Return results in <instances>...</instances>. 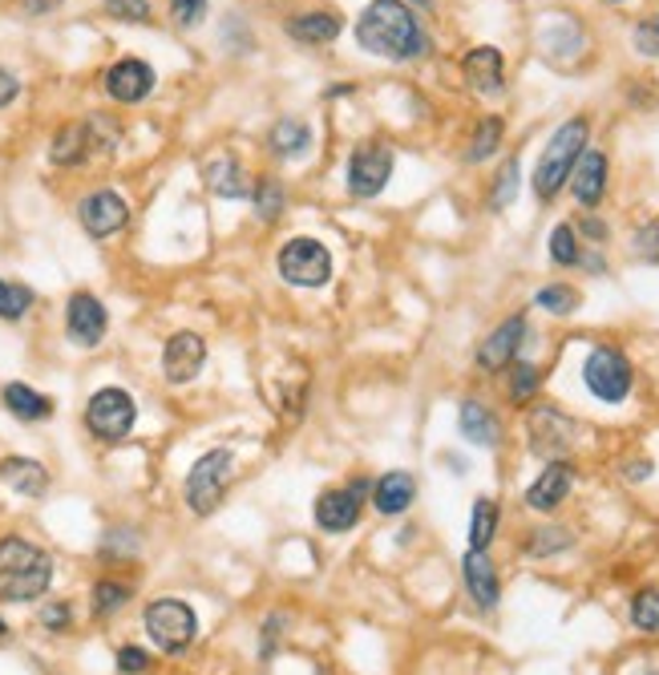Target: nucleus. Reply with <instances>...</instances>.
Here are the masks:
<instances>
[{
    "mask_svg": "<svg viewBox=\"0 0 659 675\" xmlns=\"http://www.w3.org/2000/svg\"><path fill=\"white\" fill-rule=\"evenodd\" d=\"M550 259L559 263V267H574L579 259H583V247H579V230L571 223H559V227L550 230Z\"/></svg>",
    "mask_w": 659,
    "mask_h": 675,
    "instance_id": "7c9ffc66",
    "label": "nucleus"
},
{
    "mask_svg": "<svg viewBox=\"0 0 659 675\" xmlns=\"http://www.w3.org/2000/svg\"><path fill=\"white\" fill-rule=\"evenodd\" d=\"M583 230H587L595 243H602V239H607V223H599V218H587V223H583Z\"/></svg>",
    "mask_w": 659,
    "mask_h": 675,
    "instance_id": "de8ad7c7",
    "label": "nucleus"
},
{
    "mask_svg": "<svg viewBox=\"0 0 659 675\" xmlns=\"http://www.w3.org/2000/svg\"><path fill=\"white\" fill-rule=\"evenodd\" d=\"M138 421V404L126 388H98L86 404V425L101 441H122Z\"/></svg>",
    "mask_w": 659,
    "mask_h": 675,
    "instance_id": "0eeeda50",
    "label": "nucleus"
},
{
    "mask_svg": "<svg viewBox=\"0 0 659 675\" xmlns=\"http://www.w3.org/2000/svg\"><path fill=\"white\" fill-rule=\"evenodd\" d=\"M117 667L126 675H138L150 667V655H146L142 647H122V651H117Z\"/></svg>",
    "mask_w": 659,
    "mask_h": 675,
    "instance_id": "c03bdc74",
    "label": "nucleus"
},
{
    "mask_svg": "<svg viewBox=\"0 0 659 675\" xmlns=\"http://www.w3.org/2000/svg\"><path fill=\"white\" fill-rule=\"evenodd\" d=\"M4 639H9V627H4V618H0V643H4Z\"/></svg>",
    "mask_w": 659,
    "mask_h": 675,
    "instance_id": "8fccbe9b",
    "label": "nucleus"
},
{
    "mask_svg": "<svg viewBox=\"0 0 659 675\" xmlns=\"http://www.w3.org/2000/svg\"><path fill=\"white\" fill-rule=\"evenodd\" d=\"M587 138H590L587 117H571V122H562V126L555 129V138L546 142L543 159H538V171H534V195L543 202H550L567 183H571L574 166H579L583 150H587Z\"/></svg>",
    "mask_w": 659,
    "mask_h": 675,
    "instance_id": "7ed1b4c3",
    "label": "nucleus"
},
{
    "mask_svg": "<svg viewBox=\"0 0 659 675\" xmlns=\"http://www.w3.org/2000/svg\"><path fill=\"white\" fill-rule=\"evenodd\" d=\"M461 578H465V590H470V599L482 611H494L498 599H502V587H498V571H494V562H489L486 550H470L465 562H461Z\"/></svg>",
    "mask_w": 659,
    "mask_h": 675,
    "instance_id": "6ab92c4d",
    "label": "nucleus"
},
{
    "mask_svg": "<svg viewBox=\"0 0 659 675\" xmlns=\"http://www.w3.org/2000/svg\"><path fill=\"white\" fill-rule=\"evenodd\" d=\"M129 599V587H122V583H98L94 587V615L105 618L114 615V611H122Z\"/></svg>",
    "mask_w": 659,
    "mask_h": 675,
    "instance_id": "4c0bfd02",
    "label": "nucleus"
},
{
    "mask_svg": "<svg viewBox=\"0 0 659 675\" xmlns=\"http://www.w3.org/2000/svg\"><path fill=\"white\" fill-rule=\"evenodd\" d=\"M41 623H45V627H49V632H65V623H70V607H65V603L45 607Z\"/></svg>",
    "mask_w": 659,
    "mask_h": 675,
    "instance_id": "a18cd8bd",
    "label": "nucleus"
},
{
    "mask_svg": "<svg viewBox=\"0 0 659 675\" xmlns=\"http://www.w3.org/2000/svg\"><path fill=\"white\" fill-rule=\"evenodd\" d=\"M393 178V150L385 142H360L348 159V190L357 199H376Z\"/></svg>",
    "mask_w": 659,
    "mask_h": 675,
    "instance_id": "1a4fd4ad",
    "label": "nucleus"
},
{
    "mask_svg": "<svg viewBox=\"0 0 659 675\" xmlns=\"http://www.w3.org/2000/svg\"><path fill=\"white\" fill-rule=\"evenodd\" d=\"M16 89H21V86H16V77H13V73H9V70H0V110H4V105H9V101L16 98Z\"/></svg>",
    "mask_w": 659,
    "mask_h": 675,
    "instance_id": "49530a36",
    "label": "nucleus"
},
{
    "mask_svg": "<svg viewBox=\"0 0 659 675\" xmlns=\"http://www.w3.org/2000/svg\"><path fill=\"white\" fill-rule=\"evenodd\" d=\"M502 146V117H486L477 134L470 138V150H465V162H486L494 150Z\"/></svg>",
    "mask_w": 659,
    "mask_h": 675,
    "instance_id": "c756f323",
    "label": "nucleus"
},
{
    "mask_svg": "<svg viewBox=\"0 0 659 675\" xmlns=\"http://www.w3.org/2000/svg\"><path fill=\"white\" fill-rule=\"evenodd\" d=\"M287 37L300 45H332L340 37V16L336 13H300L287 21Z\"/></svg>",
    "mask_w": 659,
    "mask_h": 675,
    "instance_id": "5701e85b",
    "label": "nucleus"
},
{
    "mask_svg": "<svg viewBox=\"0 0 659 675\" xmlns=\"http://www.w3.org/2000/svg\"><path fill=\"white\" fill-rule=\"evenodd\" d=\"M458 425H461V437L473 441V446H482V449L498 446V421H494V413H489L482 401H461Z\"/></svg>",
    "mask_w": 659,
    "mask_h": 675,
    "instance_id": "b1692460",
    "label": "nucleus"
},
{
    "mask_svg": "<svg viewBox=\"0 0 659 675\" xmlns=\"http://www.w3.org/2000/svg\"><path fill=\"white\" fill-rule=\"evenodd\" d=\"M77 215H82V227H86L94 239H110V235H117V230L126 227L129 207L122 195H114V190H94V195L77 207Z\"/></svg>",
    "mask_w": 659,
    "mask_h": 675,
    "instance_id": "9b49d317",
    "label": "nucleus"
},
{
    "mask_svg": "<svg viewBox=\"0 0 659 675\" xmlns=\"http://www.w3.org/2000/svg\"><path fill=\"white\" fill-rule=\"evenodd\" d=\"M53 583V559L25 538L0 542V599L4 603H33Z\"/></svg>",
    "mask_w": 659,
    "mask_h": 675,
    "instance_id": "f03ea898",
    "label": "nucleus"
},
{
    "mask_svg": "<svg viewBox=\"0 0 659 675\" xmlns=\"http://www.w3.org/2000/svg\"><path fill=\"white\" fill-rule=\"evenodd\" d=\"M105 308L98 303V296H89V291H77L65 308V328H70V340L82 348H98L101 336H105Z\"/></svg>",
    "mask_w": 659,
    "mask_h": 675,
    "instance_id": "4468645a",
    "label": "nucleus"
},
{
    "mask_svg": "<svg viewBox=\"0 0 659 675\" xmlns=\"http://www.w3.org/2000/svg\"><path fill=\"white\" fill-rule=\"evenodd\" d=\"M4 409L13 413V417H21V421H49L53 417V401L49 397H41L37 388H29V385H21V380H13V385H4Z\"/></svg>",
    "mask_w": 659,
    "mask_h": 675,
    "instance_id": "393cba45",
    "label": "nucleus"
},
{
    "mask_svg": "<svg viewBox=\"0 0 659 675\" xmlns=\"http://www.w3.org/2000/svg\"><path fill=\"white\" fill-rule=\"evenodd\" d=\"M571 190L583 207H595L607 195V154L602 150H583V159L571 174Z\"/></svg>",
    "mask_w": 659,
    "mask_h": 675,
    "instance_id": "aec40b11",
    "label": "nucleus"
},
{
    "mask_svg": "<svg viewBox=\"0 0 659 675\" xmlns=\"http://www.w3.org/2000/svg\"><path fill=\"white\" fill-rule=\"evenodd\" d=\"M171 13L183 29H195V25H202V16H207V0H171Z\"/></svg>",
    "mask_w": 659,
    "mask_h": 675,
    "instance_id": "79ce46f5",
    "label": "nucleus"
},
{
    "mask_svg": "<svg viewBox=\"0 0 659 675\" xmlns=\"http://www.w3.org/2000/svg\"><path fill=\"white\" fill-rule=\"evenodd\" d=\"M574 538L571 530H559V526H546V530H534L531 538V554H538V559H546V554H559V550L571 547Z\"/></svg>",
    "mask_w": 659,
    "mask_h": 675,
    "instance_id": "58836bf2",
    "label": "nucleus"
},
{
    "mask_svg": "<svg viewBox=\"0 0 659 675\" xmlns=\"http://www.w3.org/2000/svg\"><path fill=\"white\" fill-rule=\"evenodd\" d=\"M150 89H154V70L146 65V61H117L114 70L105 73V93L122 105H134V101L150 98Z\"/></svg>",
    "mask_w": 659,
    "mask_h": 675,
    "instance_id": "dca6fc26",
    "label": "nucleus"
},
{
    "mask_svg": "<svg viewBox=\"0 0 659 675\" xmlns=\"http://www.w3.org/2000/svg\"><path fill=\"white\" fill-rule=\"evenodd\" d=\"M89 154V126H65L53 138V150H49V159L58 162V166H73V162H82Z\"/></svg>",
    "mask_w": 659,
    "mask_h": 675,
    "instance_id": "c85d7f7f",
    "label": "nucleus"
},
{
    "mask_svg": "<svg viewBox=\"0 0 659 675\" xmlns=\"http://www.w3.org/2000/svg\"><path fill=\"white\" fill-rule=\"evenodd\" d=\"M357 41L388 61H416L430 53V33L421 29L413 4L405 0H373L357 21Z\"/></svg>",
    "mask_w": 659,
    "mask_h": 675,
    "instance_id": "f257e3e1",
    "label": "nucleus"
},
{
    "mask_svg": "<svg viewBox=\"0 0 659 675\" xmlns=\"http://www.w3.org/2000/svg\"><path fill=\"white\" fill-rule=\"evenodd\" d=\"M231 474H235V453L231 449H211L207 458L195 461V470L187 477V502L199 517L215 514L219 502L227 498Z\"/></svg>",
    "mask_w": 659,
    "mask_h": 675,
    "instance_id": "39448f33",
    "label": "nucleus"
},
{
    "mask_svg": "<svg viewBox=\"0 0 659 675\" xmlns=\"http://www.w3.org/2000/svg\"><path fill=\"white\" fill-rule=\"evenodd\" d=\"M526 340V316H510L486 336V345L477 348V364L482 373H502L506 364H514L518 348Z\"/></svg>",
    "mask_w": 659,
    "mask_h": 675,
    "instance_id": "ddd939ff",
    "label": "nucleus"
},
{
    "mask_svg": "<svg viewBox=\"0 0 659 675\" xmlns=\"http://www.w3.org/2000/svg\"><path fill=\"white\" fill-rule=\"evenodd\" d=\"M571 486H574V465L571 461H550L543 474H538V482L526 489V505L538 510V514H550V510H559V505L567 502Z\"/></svg>",
    "mask_w": 659,
    "mask_h": 675,
    "instance_id": "2eb2a0df",
    "label": "nucleus"
},
{
    "mask_svg": "<svg viewBox=\"0 0 659 675\" xmlns=\"http://www.w3.org/2000/svg\"><path fill=\"white\" fill-rule=\"evenodd\" d=\"M631 623H635V632H647V635L659 632V590L656 587L639 590V595L631 599Z\"/></svg>",
    "mask_w": 659,
    "mask_h": 675,
    "instance_id": "2f4dec72",
    "label": "nucleus"
},
{
    "mask_svg": "<svg viewBox=\"0 0 659 675\" xmlns=\"http://www.w3.org/2000/svg\"><path fill=\"white\" fill-rule=\"evenodd\" d=\"M207 187L215 190L219 199H247V190H251V183H247V174L244 166L235 159H215V162H207Z\"/></svg>",
    "mask_w": 659,
    "mask_h": 675,
    "instance_id": "a878e982",
    "label": "nucleus"
},
{
    "mask_svg": "<svg viewBox=\"0 0 659 675\" xmlns=\"http://www.w3.org/2000/svg\"><path fill=\"white\" fill-rule=\"evenodd\" d=\"M631 255L644 263H659V223H647L631 235Z\"/></svg>",
    "mask_w": 659,
    "mask_h": 675,
    "instance_id": "ea45409f",
    "label": "nucleus"
},
{
    "mask_svg": "<svg viewBox=\"0 0 659 675\" xmlns=\"http://www.w3.org/2000/svg\"><path fill=\"white\" fill-rule=\"evenodd\" d=\"M146 632L162 651H187L195 643V632H199V618L183 599H158V603L146 607Z\"/></svg>",
    "mask_w": 659,
    "mask_h": 675,
    "instance_id": "6e6552de",
    "label": "nucleus"
},
{
    "mask_svg": "<svg viewBox=\"0 0 659 675\" xmlns=\"http://www.w3.org/2000/svg\"><path fill=\"white\" fill-rule=\"evenodd\" d=\"M583 380H587L590 397L602 404H623L631 397L635 373H631V360L611 345L590 348L587 364H583Z\"/></svg>",
    "mask_w": 659,
    "mask_h": 675,
    "instance_id": "20e7f679",
    "label": "nucleus"
},
{
    "mask_svg": "<svg viewBox=\"0 0 659 675\" xmlns=\"http://www.w3.org/2000/svg\"><path fill=\"white\" fill-rule=\"evenodd\" d=\"M0 482L16 493H25V498H41L45 489H49V474H45L41 461H29V458H9L0 465Z\"/></svg>",
    "mask_w": 659,
    "mask_h": 675,
    "instance_id": "412c9836",
    "label": "nucleus"
},
{
    "mask_svg": "<svg viewBox=\"0 0 659 675\" xmlns=\"http://www.w3.org/2000/svg\"><path fill=\"white\" fill-rule=\"evenodd\" d=\"M514 199H518V159H506V166L498 171V178H494L489 207H494V211H506Z\"/></svg>",
    "mask_w": 659,
    "mask_h": 675,
    "instance_id": "c9c22d12",
    "label": "nucleus"
},
{
    "mask_svg": "<svg viewBox=\"0 0 659 675\" xmlns=\"http://www.w3.org/2000/svg\"><path fill=\"white\" fill-rule=\"evenodd\" d=\"M413 498H416V482L409 474H401V470L385 474L373 486V505L381 514H405L413 505Z\"/></svg>",
    "mask_w": 659,
    "mask_h": 675,
    "instance_id": "4be33fe9",
    "label": "nucleus"
},
{
    "mask_svg": "<svg viewBox=\"0 0 659 675\" xmlns=\"http://www.w3.org/2000/svg\"><path fill=\"white\" fill-rule=\"evenodd\" d=\"M531 446H534V453H543V458L562 461V453L574 446V421L567 417V413H559V409H550V404L534 409L531 413Z\"/></svg>",
    "mask_w": 659,
    "mask_h": 675,
    "instance_id": "9d476101",
    "label": "nucleus"
},
{
    "mask_svg": "<svg viewBox=\"0 0 659 675\" xmlns=\"http://www.w3.org/2000/svg\"><path fill=\"white\" fill-rule=\"evenodd\" d=\"M498 522H502L498 502L494 498H477L470 514V550H489L494 534H498Z\"/></svg>",
    "mask_w": 659,
    "mask_h": 675,
    "instance_id": "cd10ccee",
    "label": "nucleus"
},
{
    "mask_svg": "<svg viewBox=\"0 0 659 675\" xmlns=\"http://www.w3.org/2000/svg\"><path fill=\"white\" fill-rule=\"evenodd\" d=\"M268 142H272V150L279 159H300L303 150L312 146V129L303 126L300 117H279L272 126V138H268Z\"/></svg>",
    "mask_w": 659,
    "mask_h": 675,
    "instance_id": "bb28decb",
    "label": "nucleus"
},
{
    "mask_svg": "<svg viewBox=\"0 0 659 675\" xmlns=\"http://www.w3.org/2000/svg\"><path fill=\"white\" fill-rule=\"evenodd\" d=\"M256 211L263 223H272V218L284 215V187H279L275 178H259L256 183Z\"/></svg>",
    "mask_w": 659,
    "mask_h": 675,
    "instance_id": "f704fd0d",
    "label": "nucleus"
},
{
    "mask_svg": "<svg viewBox=\"0 0 659 675\" xmlns=\"http://www.w3.org/2000/svg\"><path fill=\"white\" fill-rule=\"evenodd\" d=\"M461 73H465V86H470L473 93H502L506 61L494 45H477V49H470L465 61H461Z\"/></svg>",
    "mask_w": 659,
    "mask_h": 675,
    "instance_id": "a211bd4d",
    "label": "nucleus"
},
{
    "mask_svg": "<svg viewBox=\"0 0 659 675\" xmlns=\"http://www.w3.org/2000/svg\"><path fill=\"white\" fill-rule=\"evenodd\" d=\"M33 308V291L25 284L0 279V320H21Z\"/></svg>",
    "mask_w": 659,
    "mask_h": 675,
    "instance_id": "72a5a7b5",
    "label": "nucleus"
},
{
    "mask_svg": "<svg viewBox=\"0 0 659 675\" xmlns=\"http://www.w3.org/2000/svg\"><path fill=\"white\" fill-rule=\"evenodd\" d=\"M315 522L320 530L345 534L360 522V486L352 489H324L320 502H315Z\"/></svg>",
    "mask_w": 659,
    "mask_h": 675,
    "instance_id": "f3484780",
    "label": "nucleus"
},
{
    "mask_svg": "<svg viewBox=\"0 0 659 675\" xmlns=\"http://www.w3.org/2000/svg\"><path fill=\"white\" fill-rule=\"evenodd\" d=\"M409 4H430V0H409Z\"/></svg>",
    "mask_w": 659,
    "mask_h": 675,
    "instance_id": "3c124183",
    "label": "nucleus"
},
{
    "mask_svg": "<svg viewBox=\"0 0 659 675\" xmlns=\"http://www.w3.org/2000/svg\"><path fill=\"white\" fill-rule=\"evenodd\" d=\"M202 360H207V345H202V336L195 332H174L166 348H162V373L171 385H187L195 380L202 368Z\"/></svg>",
    "mask_w": 659,
    "mask_h": 675,
    "instance_id": "f8f14e48",
    "label": "nucleus"
},
{
    "mask_svg": "<svg viewBox=\"0 0 659 675\" xmlns=\"http://www.w3.org/2000/svg\"><path fill=\"white\" fill-rule=\"evenodd\" d=\"M105 13L117 16V21H146L150 0H105Z\"/></svg>",
    "mask_w": 659,
    "mask_h": 675,
    "instance_id": "37998d69",
    "label": "nucleus"
},
{
    "mask_svg": "<svg viewBox=\"0 0 659 675\" xmlns=\"http://www.w3.org/2000/svg\"><path fill=\"white\" fill-rule=\"evenodd\" d=\"M279 275H284L291 288H324L332 279V255L320 239H287L279 251Z\"/></svg>",
    "mask_w": 659,
    "mask_h": 675,
    "instance_id": "423d86ee",
    "label": "nucleus"
},
{
    "mask_svg": "<svg viewBox=\"0 0 659 675\" xmlns=\"http://www.w3.org/2000/svg\"><path fill=\"white\" fill-rule=\"evenodd\" d=\"M534 303L543 312H550V316H571V312H579V291L571 284H550V288H543L534 296Z\"/></svg>",
    "mask_w": 659,
    "mask_h": 675,
    "instance_id": "473e14b6",
    "label": "nucleus"
},
{
    "mask_svg": "<svg viewBox=\"0 0 659 675\" xmlns=\"http://www.w3.org/2000/svg\"><path fill=\"white\" fill-rule=\"evenodd\" d=\"M631 41H635V49H639L644 58H659V13L644 16V21L635 25V33H631Z\"/></svg>",
    "mask_w": 659,
    "mask_h": 675,
    "instance_id": "a19ab883",
    "label": "nucleus"
},
{
    "mask_svg": "<svg viewBox=\"0 0 659 675\" xmlns=\"http://www.w3.org/2000/svg\"><path fill=\"white\" fill-rule=\"evenodd\" d=\"M61 0H25V9H29L33 16H41V13H49V9H58Z\"/></svg>",
    "mask_w": 659,
    "mask_h": 675,
    "instance_id": "09e8293b",
    "label": "nucleus"
},
{
    "mask_svg": "<svg viewBox=\"0 0 659 675\" xmlns=\"http://www.w3.org/2000/svg\"><path fill=\"white\" fill-rule=\"evenodd\" d=\"M538 385H543V373L534 368V364H526V360H518L514 373H510V397H514L518 404H526L538 392Z\"/></svg>",
    "mask_w": 659,
    "mask_h": 675,
    "instance_id": "e433bc0d",
    "label": "nucleus"
}]
</instances>
